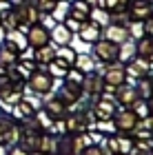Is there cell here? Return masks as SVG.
Here are the masks:
<instances>
[{
    "label": "cell",
    "instance_id": "1",
    "mask_svg": "<svg viewBox=\"0 0 153 155\" xmlns=\"http://www.w3.org/2000/svg\"><path fill=\"white\" fill-rule=\"evenodd\" d=\"M49 31L45 29V27H40V25H33L31 29H29V36H27V42H29L31 47H36V49H40V47H45V45H49Z\"/></svg>",
    "mask_w": 153,
    "mask_h": 155
},
{
    "label": "cell",
    "instance_id": "2",
    "mask_svg": "<svg viewBox=\"0 0 153 155\" xmlns=\"http://www.w3.org/2000/svg\"><path fill=\"white\" fill-rule=\"evenodd\" d=\"M95 53H98L100 60H115L118 53H120V47H118L115 42L104 40V42H98V45H95Z\"/></svg>",
    "mask_w": 153,
    "mask_h": 155
},
{
    "label": "cell",
    "instance_id": "3",
    "mask_svg": "<svg viewBox=\"0 0 153 155\" xmlns=\"http://www.w3.org/2000/svg\"><path fill=\"white\" fill-rule=\"evenodd\" d=\"M124 78H127L124 67H122V64H115V67L107 69V73H104V82H107L109 87H115V89H118V87H122Z\"/></svg>",
    "mask_w": 153,
    "mask_h": 155
},
{
    "label": "cell",
    "instance_id": "4",
    "mask_svg": "<svg viewBox=\"0 0 153 155\" xmlns=\"http://www.w3.org/2000/svg\"><path fill=\"white\" fill-rule=\"evenodd\" d=\"M115 124H118V129H122V131H131V129H135L138 126V115H135V111H120L115 117Z\"/></svg>",
    "mask_w": 153,
    "mask_h": 155
},
{
    "label": "cell",
    "instance_id": "5",
    "mask_svg": "<svg viewBox=\"0 0 153 155\" xmlns=\"http://www.w3.org/2000/svg\"><path fill=\"white\" fill-rule=\"evenodd\" d=\"M80 38L85 40V42H98V38H100V33H102V27L98 25V22H87V25H82L80 27Z\"/></svg>",
    "mask_w": 153,
    "mask_h": 155
},
{
    "label": "cell",
    "instance_id": "6",
    "mask_svg": "<svg viewBox=\"0 0 153 155\" xmlns=\"http://www.w3.org/2000/svg\"><path fill=\"white\" fill-rule=\"evenodd\" d=\"M71 18L75 20H87V18H91V5L87 2V0H73V5H71Z\"/></svg>",
    "mask_w": 153,
    "mask_h": 155
},
{
    "label": "cell",
    "instance_id": "7",
    "mask_svg": "<svg viewBox=\"0 0 153 155\" xmlns=\"http://www.w3.org/2000/svg\"><path fill=\"white\" fill-rule=\"evenodd\" d=\"M31 89L36 93H47L51 89V78L47 73H33L31 75Z\"/></svg>",
    "mask_w": 153,
    "mask_h": 155
},
{
    "label": "cell",
    "instance_id": "8",
    "mask_svg": "<svg viewBox=\"0 0 153 155\" xmlns=\"http://www.w3.org/2000/svg\"><path fill=\"white\" fill-rule=\"evenodd\" d=\"M129 38V31H127V27H122V25H111L109 29H107V40L109 42H124Z\"/></svg>",
    "mask_w": 153,
    "mask_h": 155
},
{
    "label": "cell",
    "instance_id": "9",
    "mask_svg": "<svg viewBox=\"0 0 153 155\" xmlns=\"http://www.w3.org/2000/svg\"><path fill=\"white\" fill-rule=\"evenodd\" d=\"M36 60L40 62V64H49V62H53L55 60V47L45 45V47L36 49Z\"/></svg>",
    "mask_w": 153,
    "mask_h": 155
},
{
    "label": "cell",
    "instance_id": "10",
    "mask_svg": "<svg viewBox=\"0 0 153 155\" xmlns=\"http://www.w3.org/2000/svg\"><path fill=\"white\" fill-rule=\"evenodd\" d=\"M18 13V18L20 20H25V22H29V25H38V20H40V11L36 9V7H22Z\"/></svg>",
    "mask_w": 153,
    "mask_h": 155
},
{
    "label": "cell",
    "instance_id": "11",
    "mask_svg": "<svg viewBox=\"0 0 153 155\" xmlns=\"http://www.w3.org/2000/svg\"><path fill=\"white\" fill-rule=\"evenodd\" d=\"M49 36H51L55 42H58V45H67V42L71 40V31H69L65 25H55V27H53V31L49 33Z\"/></svg>",
    "mask_w": 153,
    "mask_h": 155
},
{
    "label": "cell",
    "instance_id": "12",
    "mask_svg": "<svg viewBox=\"0 0 153 155\" xmlns=\"http://www.w3.org/2000/svg\"><path fill=\"white\" fill-rule=\"evenodd\" d=\"M135 53H140L142 58H151L153 55V38H147V36H142L140 42L135 45Z\"/></svg>",
    "mask_w": 153,
    "mask_h": 155
},
{
    "label": "cell",
    "instance_id": "13",
    "mask_svg": "<svg viewBox=\"0 0 153 155\" xmlns=\"http://www.w3.org/2000/svg\"><path fill=\"white\" fill-rule=\"evenodd\" d=\"M16 58H18V51L9 49L7 45L0 49V64H5V67H13V64H16Z\"/></svg>",
    "mask_w": 153,
    "mask_h": 155
},
{
    "label": "cell",
    "instance_id": "14",
    "mask_svg": "<svg viewBox=\"0 0 153 155\" xmlns=\"http://www.w3.org/2000/svg\"><path fill=\"white\" fill-rule=\"evenodd\" d=\"M69 11H71V2H65V0H58L55 7L51 9V13H53L55 20H65L69 16Z\"/></svg>",
    "mask_w": 153,
    "mask_h": 155
},
{
    "label": "cell",
    "instance_id": "15",
    "mask_svg": "<svg viewBox=\"0 0 153 155\" xmlns=\"http://www.w3.org/2000/svg\"><path fill=\"white\" fill-rule=\"evenodd\" d=\"M147 71H149V60L147 58H138L129 64V73H133V75H144Z\"/></svg>",
    "mask_w": 153,
    "mask_h": 155
},
{
    "label": "cell",
    "instance_id": "16",
    "mask_svg": "<svg viewBox=\"0 0 153 155\" xmlns=\"http://www.w3.org/2000/svg\"><path fill=\"white\" fill-rule=\"evenodd\" d=\"M120 91H118V97H120V102L122 104H135L138 102V91L135 89H122V87H118Z\"/></svg>",
    "mask_w": 153,
    "mask_h": 155
},
{
    "label": "cell",
    "instance_id": "17",
    "mask_svg": "<svg viewBox=\"0 0 153 155\" xmlns=\"http://www.w3.org/2000/svg\"><path fill=\"white\" fill-rule=\"evenodd\" d=\"M133 18L135 20H149L151 18V7L149 5H144V2H135V7H133Z\"/></svg>",
    "mask_w": 153,
    "mask_h": 155
},
{
    "label": "cell",
    "instance_id": "18",
    "mask_svg": "<svg viewBox=\"0 0 153 155\" xmlns=\"http://www.w3.org/2000/svg\"><path fill=\"white\" fill-rule=\"evenodd\" d=\"M75 62V69H78V71H82V73H85V71H91V69H93V58H91V55H78V58H75L73 60Z\"/></svg>",
    "mask_w": 153,
    "mask_h": 155
},
{
    "label": "cell",
    "instance_id": "19",
    "mask_svg": "<svg viewBox=\"0 0 153 155\" xmlns=\"http://www.w3.org/2000/svg\"><path fill=\"white\" fill-rule=\"evenodd\" d=\"M78 87H80V84H71V82H69L67 87L62 89L60 97H62L65 102H71V100H75V95H78Z\"/></svg>",
    "mask_w": 153,
    "mask_h": 155
},
{
    "label": "cell",
    "instance_id": "20",
    "mask_svg": "<svg viewBox=\"0 0 153 155\" xmlns=\"http://www.w3.org/2000/svg\"><path fill=\"white\" fill-rule=\"evenodd\" d=\"M55 58L62 60V62H65V64L69 67V64H71V62L75 60V53L71 51V49H55Z\"/></svg>",
    "mask_w": 153,
    "mask_h": 155
},
{
    "label": "cell",
    "instance_id": "21",
    "mask_svg": "<svg viewBox=\"0 0 153 155\" xmlns=\"http://www.w3.org/2000/svg\"><path fill=\"white\" fill-rule=\"evenodd\" d=\"M98 115H100L102 120H104V117H109V115H113V104L107 102V100L100 102V107H98Z\"/></svg>",
    "mask_w": 153,
    "mask_h": 155
},
{
    "label": "cell",
    "instance_id": "22",
    "mask_svg": "<svg viewBox=\"0 0 153 155\" xmlns=\"http://www.w3.org/2000/svg\"><path fill=\"white\" fill-rule=\"evenodd\" d=\"M133 55H135V45L127 42L124 47H120V53H118V58H133Z\"/></svg>",
    "mask_w": 153,
    "mask_h": 155
},
{
    "label": "cell",
    "instance_id": "23",
    "mask_svg": "<svg viewBox=\"0 0 153 155\" xmlns=\"http://www.w3.org/2000/svg\"><path fill=\"white\" fill-rule=\"evenodd\" d=\"M129 31V36H135V38H142L144 36V25L140 22V20H135L133 25H131V29H127Z\"/></svg>",
    "mask_w": 153,
    "mask_h": 155
},
{
    "label": "cell",
    "instance_id": "24",
    "mask_svg": "<svg viewBox=\"0 0 153 155\" xmlns=\"http://www.w3.org/2000/svg\"><path fill=\"white\" fill-rule=\"evenodd\" d=\"M100 7H104V9H109V11H118V7H120L122 0H95Z\"/></svg>",
    "mask_w": 153,
    "mask_h": 155
},
{
    "label": "cell",
    "instance_id": "25",
    "mask_svg": "<svg viewBox=\"0 0 153 155\" xmlns=\"http://www.w3.org/2000/svg\"><path fill=\"white\" fill-rule=\"evenodd\" d=\"M51 73H53V75H65V73H67V64H65L62 60L55 58V64H51Z\"/></svg>",
    "mask_w": 153,
    "mask_h": 155
},
{
    "label": "cell",
    "instance_id": "26",
    "mask_svg": "<svg viewBox=\"0 0 153 155\" xmlns=\"http://www.w3.org/2000/svg\"><path fill=\"white\" fill-rule=\"evenodd\" d=\"M65 27H67V29L69 31H80V27H82V22H80V20H75V18H71V16H67L65 18Z\"/></svg>",
    "mask_w": 153,
    "mask_h": 155
},
{
    "label": "cell",
    "instance_id": "27",
    "mask_svg": "<svg viewBox=\"0 0 153 155\" xmlns=\"http://www.w3.org/2000/svg\"><path fill=\"white\" fill-rule=\"evenodd\" d=\"M69 80H71V84H82V80H85V75H82V71H69Z\"/></svg>",
    "mask_w": 153,
    "mask_h": 155
},
{
    "label": "cell",
    "instance_id": "28",
    "mask_svg": "<svg viewBox=\"0 0 153 155\" xmlns=\"http://www.w3.org/2000/svg\"><path fill=\"white\" fill-rule=\"evenodd\" d=\"M9 11H11V5L7 2V0H0V20H2Z\"/></svg>",
    "mask_w": 153,
    "mask_h": 155
},
{
    "label": "cell",
    "instance_id": "29",
    "mask_svg": "<svg viewBox=\"0 0 153 155\" xmlns=\"http://www.w3.org/2000/svg\"><path fill=\"white\" fill-rule=\"evenodd\" d=\"M49 111H51V113H62V102L51 100V102H49Z\"/></svg>",
    "mask_w": 153,
    "mask_h": 155
},
{
    "label": "cell",
    "instance_id": "30",
    "mask_svg": "<svg viewBox=\"0 0 153 155\" xmlns=\"http://www.w3.org/2000/svg\"><path fill=\"white\" fill-rule=\"evenodd\" d=\"M118 149H120V151H133L129 140H118Z\"/></svg>",
    "mask_w": 153,
    "mask_h": 155
},
{
    "label": "cell",
    "instance_id": "31",
    "mask_svg": "<svg viewBox=\"0 0 153 155\" xmlns=\"http://www.w3.org/2000/svg\"><path fill=\"white\" fill-rule=\"evenodd\" d=\"M135 111H138L140 115H149V107H147V104H138Z\"/></svg>",
    "mask_w": 153,
    "mask_h": 155
},
{
    "label": "cell",
    "instance_id": "32",
    "mask_svg": "<svg viewBox=\"0 0 153 155\" xmlns=\"http://www.w3.org/2000/svg\"><path fill=\"white\" fill-rule=\"evenodd\" d=\"M87 155H102V151L98 146H91V149H87Z\"/></svg>",
    "mask_w": 153,
    "mask_h": 155
},
{
    "label": "cell",
    "instance_id": "33",
    "mask_svg": "<svg viewBox=\"0 0 153 155\" xmlns=\"http://www.w3.org/2000/svg\"><path fill=\"white\" fill-rule=\"evenodd\" d=\"M11 155H29V153H27L25 149H13V151H11Z\"/></svg>",
    "mask_w": 153,
    "mask_h": 155
},
{
    "label": "cell",
    "instance_id": "34",
    "mask_svg": "<svg viewBox=\"0 0 153 155\" xmlns=\"http://www.w3.org/2000/svg\"><path fill=\"white\" fill-rule=\"evenodd\" d=\"M147 29H149V31H151V33H153V16H151V18H149V20H147Z\"/></svg>",
    "mask_w": 153,
    "mask_h": 155
},
{
    "label": "cell",
    "instance_id": "35",
    "mask_svg": "<svg viewBox=\"0 0 153 155\" xmlns=\"http://www.w3.org/2000/svg\"><path fill=\"white\" fill-rule=\"evenodd\" d=\"M2 40H5V29L0 27V42H2Z\"/></svg>",
    "mask_w": 153,
    "mask_h": 155
},
{
    "label": "cell",
    "instance_id": "36",
    "mask_svg": "<svg viewBox=\"0 0 153 155\" xmlns=\"http://www.w3.org/2000/svg\"><path fill=\"white\" fill-rule=\"evenodd\" d=\"M2 153H5V149H2V146H0V155H2Z\"/></svg>",
    "mask_w": 153,
    "mask_h": 155
},
{
    "label": "cell",
    "instance_id": "37",
    "mask_svg": "<svg viewBox=\"0 0 153 155\" xmlns=\"http://www.w3.org/2000/svg\"><path fill=\"white\" fill-rule=\"evenodd\" d=\"M151 111H153V100H151Z\"/></svg>",
    "mask_w": 153,
    "mask_h": 155
},
{
    "label": "cell",
    "instance_id": "38",
    "mask_svg": "<svg viewBox=\"0 0 153 155\" xmlns=\"http://www.w3.org/2000/svg\"><path fill=\"white\" fill-rule=\"evenodd\" d=\"M151 2H153V0H151Z\"/></svg>",
    "mask_w": 153,
    "mask_h": 155
}]
</instances>
